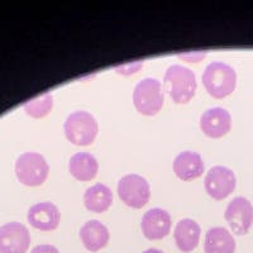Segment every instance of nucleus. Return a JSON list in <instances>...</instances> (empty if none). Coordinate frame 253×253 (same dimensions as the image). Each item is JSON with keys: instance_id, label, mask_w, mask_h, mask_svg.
Listing matches in <instances>:
<instances>
[{"instance_id": "nucleus-1", "label": "nucleus", "mask_w": 253, "mask_h": 253, "mask_svg": "<svg viewBox=\"0 0 253 253\" xmlns=\"http://www.w3.org/2000/svg\"><path fill=\"white\" fill-rule=\"evenodd\" d=\"M203 85L210 96L224 99L234 91L237 86V72L224 62H211L205 67L202 75Z\"/></svg>"}, {"instance_id": "nucleus-2", "label": "nucleus", "mask_w": 253, "mask_h": 253, "mask_svg": "<svg viewBox=\"0 0 253 253\" xmlns=\"http://www.w3.org/2000/svg\"><path fill=\"white\" fill-rule=\"evenodd\" d=\"M165 90L176 104H186L194 98L198 87L194 71L181 65H171L164 76Z\"/></svg>"}, {"instance_id": "nucleus-3", "label": "nucleus", "mask_w": 253, "mask_h": 253, "mask_svg": "<svg viewBox=\"0 0 253 253\" xmlns=\"http://www.w3.org/2000/svg\"><path fill=\"white\" fill-rule=\"evenodd\" d=\"M63 132L67 141L75 146H90L99 132L98 122L94 115L85 110L71 113L63 124Z\"/></svg>"}, {"instance_id": "nucleus-4", "label": "nucleus", "mask_w": 253, "mask_h": 253, "mask_svg": "<svg viewBox=\"0 0 253 253\" xmlns=\"http://www.w3.org/2000/svg\"><path fill=\"white\" fill-rule=\"evenodd\" d=\"M49 166L46 158L37 152H24L15 161V175L26 186H41L47 180Z\"/></svg>"}, {"instance_id": "nucleus-5", "label": "nucleus", "mask_w": 253, "mask_h": 253, "mask_svg": "<svg viewBox=\"0 0 253 253\" xmlns=\"http://www.w3.org/2000/svg\"><path fill=\"white\" fill-rule=\"evenodd\" d=\"M133 104L142 115L152 117L164 107V91L157 79L146 78L139 81L133 90Z\"/></svg>"}, {"instance_id": "nucleus-6", "label": "nucleus", "mask_w": 253, "mask_h": 253, "mask_svg": "<svg viewBox=\"0 0 253 253\" xmlns=\"http://www.w3.org/2000/svg\"><path fill=\"white\" fill-rule=\"evenodd\" d=\"M118 195L126 205L134 209H141L150 202V184L143 176L128 173L119 180Z\"/></svg>"}, {"instance_id": "nucleus-7", "label": "nucleus", "mask_w": 253, "mask_h": 253, "mask_svg": "<svg viewBox=\"0 0 253 253\" xmlns=\"http://www.w3.org/2000/svg\"><path fill=\"white\" fill-rule=\"evenodd\" d=\"M237 185L234 172L225 166H213L207 172L204 186L214 200H223L233 193Z\"/></svg>"}, {"instance_id": "nucleus-8", "label": "nucleus", "mask_w": 253, "mask_h": 253, "mask_svg": "<svg viewBox=\"0 0 253 253\" xmlns=\"http://www.w3.org/2000/svg\"><path fill=\"white\" fill-rule=\"evenodd\" d=\"M31 246L28 228L19 221L0 227V253H27Z\"/></svg>"}, {"instance_id": "nucleus-9", "label": "nucleus", "mask_w": 253, "mask_h": 253, "mask_svg": "<svg viewBox=\"0 0 253 253\" xmlns=\"http://www.w3.org/2000/svg\"><path fill=\"white\" fill-rule=\"evenodd\" d=\"M225 220L237 236L247 234L253 223V205L243 196H237L228 204L224 213Z\"/></svg>"}, {"instance_id": "nucleus-10", "label": "nucleus", "mask_w": 253, "mask_h": 253, "mask_svg": "<svg viewBox=\"0 0 253 253\" xmlns=\"http://www.w3.org/2000/svg\"><path fill=\"white\" fill-rule=\"evenodd\" d=\"M172 219L169 211L161 208H152L147 210L141 220V229L143 236L150 241L164 239L170 233Z\"/></svg>"}, {"instance_id": "nucleus-11", "label": "nucleus", "mask_w": 253, "mask_h": 253, "mask_svg": "<svg viewBox=\"0 0 253 253\" xmlns=\"http://www.w3.org/2000/svg\"><path fill=\"white\" fill-rule=\"evenodd\" d=\"M200 128L210 138H221L232 128V117L224 108H210L202 114Z\"/></svg>"}, {"instance_id": "nucleus-12", "label": "nucleus", "mask_w": 253, "mask_h": 253, "mask_svg": "<svg viewBox=\"0 0 253 253\" xmlns=\"http://www.w3.org/2000/svg\"><path fill=\"white\" fill-rule=\"evenodd\" d=\"M28 223L33 228L42 232H51L58 227L61 213L53 203L44 202L32 205L28 210Z\"/></svg>"}, {"instance_id": "nucleus-13", "label": "nucleus", "mask_w": 253, "mask_h": 253, "mask_svg": "<svg viewBox=\"0 0 253 253\" xmlns=\"http://www.w3.org/2000/svg\"><path fill=\"white\" fill-rule=\"evenodd\" d=\"M172 169L175 175L182 181H191L204 173L205 166L202 156L194 151L180 152L173 160Z\"/></svg>"}, {"instance_id": "nucleus-14", "label": "nucleus", "mask_w": 253, "mask_h": 253, "mask_svg": "<svg viewBox=\"0 0 253 253\" xmlns=\"http://www.w3.org/2000/svg\"><path fill=\"white\" fill-rule=\"evenodd\" d=\"M79 234H80L84 247L89 252H98L107 247V245L109 243L110 234L107 225L96 219H91V220L84 223Z\"/></svg>"}, {"instance_id": "nucleus-15", "label": "nucleus", "mask_w": 253, "mask_h": 253, "mask_svg": "<svg viewBox=\"0 0 253 253\" xmlns=\"http://www.w3.org/2000/svg\"><path fill=\"white\" fill-rule=\"evenodd\" d=\"M202 228L194 219L184 218L175 227V243L177 248L184 253L193 252L199 245Z\"/></svg>"}, {"instance_id": "nucleus-16", "label": "nucleus", "mask_w": 253, "mask_h": 253, "mask_svg": "<svg viewBox=\"0 0 253 253\" xmlns=\"http://www.w3.org/2000/svg\"><path fill=\"white\" fill-rule=\"evenodd\" d=\"M205 253H234L236 241L229 230L223 227L210 228L205 234Z\"/></svg>"}, {"instance_id": "nucleus-17", "label": "nucleus", "mask_w": 253, "mask_h": 253, "mask_svg": "<svg viewBox=\"0 0 253 253\" xmlns=\"http://www.w3.org/2000/svg\"><path fill=\"white\" fill-rule=\"evenodd\" d=\"M69 170L78 181H91L98 173L99 165L91 153L78 152L70 158Z\"/></svg>"}, {"instance_id": "nucleus-18", "label": "nucleus", "mask_w": 253, "mask_h": 253, "mask_svg": "<svg viewBox=\"0 0 253 253\" xmlns=\"http://www.w3.org/2000/svg\"><path fill=\"white\" fill-rule=\"evenodd\" d=\"M113 203V193L109 186L104 184H95L84 194V205L92 213H104Z\"/></svg>"}, {"instance_id": "nucleus-19", "label": "nucleus", "mask_w": 253, "mask_h": 253, "mask_svg": "<svg viewBox=\"0 0 253 253\" xmlns=\"http://www.w3.org/2000/svg\"><path fill=\"white\" fill-rule=\"evenodd\" d=\"M52 107H53V98H52L51 92H46L43 95L36 96V98L31 99L24 104V110L28 115H31L32 118H43L51 112Z\"/></svg>"}, {"instance_id": "nucleus-20", "label": "nucleus", "mask_w": 253, "mask_h": 253, "mask_svg": "<svg viewBox=\"0 0 253 253\" xmlns=\"http://www.w3.org/2000/svg\"><path fill=\"white\" fill-rule=\"evenodd\" d=\"M31 253H60V251L52 245H38L31 251Z\"/></svg>"}, {"instance_id": "nucleus-21", "label": "nucleus", "mask_w": 253, "mask_h": 253, "mask_svg": "<svg viewBox=\"0 0 253 253\" xmlns=\"http://www.w3.org/2000/svg\"><path fill=\"white\" fill-rule=\"evenodd\" d=\"M143 253H165V252L161 250H158V248H148V250L144 251Z\"/></svg>"}]
</instances>
